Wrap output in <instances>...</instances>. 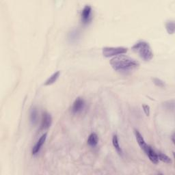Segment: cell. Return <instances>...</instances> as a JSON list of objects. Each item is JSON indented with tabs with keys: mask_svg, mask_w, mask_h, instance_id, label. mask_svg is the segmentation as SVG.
Instances as JSON below:
<instances>
[{
	"mask_svg": "<svg viewBox=\"0 0 175 175\" xmlns=\"http://www.w3.org/2000/svg\"><path fill=\"white\" fill-rule=\"evenodd\" d=\"M166 28L169 34H173L174 33V21H168L166 23Z\"/></svg>",
	"mask_w": 175,
	"mask_h": 175,
	"instance_id": "obj_16",
	"label": "cell"
},
{
	"mask_svg": "<svg viewBox=\"0 0 175 175\" xmlns=\"http://www.w3.org/2000/svg\"><path fill=\"white\" fill-rule=\"evenodd\" d=\"M59 75H60V71H59V70H58V71L54 73L49 78H48L47 81H45V82H44V85H49L54 84L55 81H57V80L58 79V77H59Z\"/></svg>",
	"mask_w": 175,
	"mask_h": 175,
	"instance_id": "obj_12",
	"label": "cell"
},
{
	"mask_svg": "<svg viewBox=\"0 0 175 175\" xmlns=\"http://www.w3.org/2000/svg\"><path fill=\"white\" fill-rule=\"evenodd\" d=\"M85 107V101L84 100L81 98L78 97L75 99V101H74L73 106H72V111L74 114H77L81 112Z\"/></svg>",
	"mask_w": 175,
	"mask_h": 175,
	"instance_id": "obj_5",
	"label": "cell"
},
{
	"mask_svg": "<svg viewBox=\"0 0 175 175\" xmlns=\"http://www.w3.org/2000/svg\"><path fill=\"white\" fill-rule=\"evenodd\" d=\"M99 142V138L97 135L95 133H92L88 137V144L91 147H95Z\"/></svg>",
	"mask_w": 175,
	"mask_h": 175,
	"instance_id": "obj_10",
	"label": "cell"
},
{
	"mask_svg": "<svg viewBox=\"0 0 175 175\" xmlns=\"http://www.w3.org/2000/svg\"><path fill=\"white\" fill-rule=\"evenodd\" d=\"M29 119H30V122L32 125H34L38 120V111H37L36 107H33L30 111L29 114Z\"/></svg>",
	"mask_w": 175,
	"mask_h": 175,
	"instance_id": "obj_14",
	"label": "cell"
},
{
	"mask_svg": "<svg viewBox=\"0 0 175 175\" xmlns=\"http://www.w3.org/2000/svg\"><path fill=\"white\" fill-rule=\"evenodd\" d=\"M80 33L77 29H73L69 33L68 39L70 43H75L80 39Z\"/></svg>",
	"mask_w": 175,
	"mask_h": 175,
	"instance_id": "obj_11",
	"label": "cell"
},
{
	"mask_svg": "<svg viewBox=\"0 0 175 175\" xmlns=\"http://www.w3.org/2000/svg\"><path fill=\"white\" fill-rule=\"evenodd\" d=\"M152 81H153V83L157 85V86H159V87H161V88H163V87H165V83H164V81H162V80H160V79H158V78H153L152 79Z\"/></svg>",
	"mask_w": 175,
	"mask_h": 175,
	"instance_id": "obj_17",
	"label": "cell"
},
{
	"mask_svg": "<svg viewBox=\"0 0 175 175\" xmlns=\"http://www.w3.org/2000/svg\"><path fill=\"white\" fill-rule=\"evenodd\" d=\"M134 133H135L136 138L137 142V144H138L140 147L142 148L143 151H144L145 149H146V148L147 147L148 145L147 144L146 142H145V140L144 139L143 136H142V134H141L139 132L138 130H137V129H134Z\"/></svg>",
	"mask_w": 175,
	"mask_h": 175,
	"instance_id": "obj_9",
	"label": "cell"
},
{
	"mask_svg": "<svg viewBox=\"0 0 175 175\" xmlns=\"http://www.w3.org/2000/svg\"><path fill=\"white\" fill-rule=\"evenodd\" d=\"M92 7L88 5L85 6L81 11V21L84 25L88 24L90 22L92 19Z\"/></svg>",
	"mask_w": 175,
	"mask_h": 175,
	"instance_id": "obj_4",
	"label": "cell"
},
{
	"mask_svg": "<svg viewBox=\"0 0 175 175\" xmlns=\"http://www.w3.org/2000/svg\"><path fill=\"white\" fill-rule=\"evenodd\" d=\"M113 69L119 73H128L137 69L140 63L131 57L125 55H120L112 58L110 62Z\"/></svg>",
	"mask_w": 175,
	"mask_h": 175,
	"instance_id": "obj_1",
	"label": "cell"
},
{
	"mask_svg": "<svg viewBox=\"0 0 175 175\" xmlns=\"http://www.w3.org/2000/svg\"><path fill=\"white\" fill-rule=\"evenodd\" d=\"M51 123H52V117L51 116V114L47 112V111H44V112L43 113L40 128H41V129H47L50 127Z\"/></svg>",
	"mask_w": 175,
	"mask_h": 175,
	"instance_id": "obj_8",
	"label": "cell"
},
{
	"mask_svg": "<svg viewBox=\"0 0 175 175\" xmlns=\"http://www.w3.org/2000/svg\"><path fill=\"white\" fill-rule=\"evenodd\" d=\"M142 108H143L144 114H146V116H149L150 115V107L148 105H145V104H144V105H142Z\"/></svg>",
	"mask_w": 175,
	"mask_h": 175,
	"instance_id": "obj_18",
	"label": "cell"
},
{
	"mask_svg": "<svg viewBox=\"0 0 175 175\" xmlns=\"http://www.w3.org/2000/svg\"><path fill=\"white\" fill-rule=\"evenodd\" d=\"M144 151L145 152V153L147 154V155L148 156V158H149L152 163H155V164L158 163L159 159H158L157 152H156L151 146L148 145L147 147L146 148V149H145Z\"/></svg>",
	"mask_w": 175,
	"mask_h": 175,
	"instance_id": "obj_6",
	"label": "cell"
},
{
	"mask_svg": "<svg viewBox=\"0 0 175 175\" xmlns=\"http://www.w3.org/2000/svg\"><path fill=\"white\" fill-rule=\"evenodd\" d=\"M174 133H173V135L172 136V142H173V143L174 142Z\"/></svg>",
	"mask_w": 175,
	"mask_h": 175,
	"instance_id": "obj_19",
	"label": "cell"
},
{
	"mask_svg": "<svg viewBox=\"0 0 175 175\" xmlns=\"http://www.w3.org/2000/svg\"><path fill=\"white\" fill-rule=\"evenodd\" d=\"M157 154L158 156L159 160H161L162 162H164L166 163H170V164H171V163H172V160L166 154L163 153L162 152H157Z\"/></svg>",
	"mask_w": 175,
	"mask_h": 175,
	"instance_id": "obj_15",
	"label": "cell"
},
{
	"mask_svg": "<svg viewBox=\"0 0 175 175\" xmlns=\"http://www.w3.org/2000/svg\"><path fill=\"white\" fill-rule=\"evenodd\" d=\"M47 137V133H44V134H43L42 136L40 137L39 140H38V142H36V144L32 148V153L33 155H36V154L39 153L40 149H41V147H43V145L44 144V142H45Z\"/></svg>",
	"mask_w": 175,
	"mask_h": 175,
	"instance_id": "obj_7",
	"label": "cell"
},
{
	"mask_svg": "<svg viewBox=\"0 0 175 175\" xmlns=\"http://www.w3.org/2000/svg\"><path fill=\"white\" fill-rule=\"evenodd\" d=\"M132 50L138 54L144 61H150L153 58V53L150 44L144 40H140L134 44Z\"/></svg>",
	"mask_w": 175,
	"mask_h": 175,
	"instance_id": "obj_2",
	"label": "cell"
},
{
	"mask_svg": "<svg viewBox=\"0 0 175 175\" xmlns=\"http://www.w3.org/2000/svg\"><path fill=\"white\" fill-rule=\"evenodd\" d=\"M127 48L123 47H106L103 48L102 53L104 57L110 58L112 56H116V55H120L127 52Z\"/></svg>",
	"mask_w": 175,
	"mask_h": 175,
	"instance_id": "obj_3",
	"label": "cell"
},
{
	"mask_svg": "<svg viewBox=\"0 0 175 175\" xmlns=\"http://www.w3.org/2000/svg\"><path fill=\"white\" fill-rule=\"evenodd\" d=\"M112 144L114 147L115 149H116V152H118V154L119 155L122 156V148H121L120 144H119V142H118V136L116 135H114L113 137H112Z\"/></svg>",
	"mask_w": 175,
	"mask_h": 175,
	"instance_id": "obj_13",
	"label": "cell"
}]
</instances>
